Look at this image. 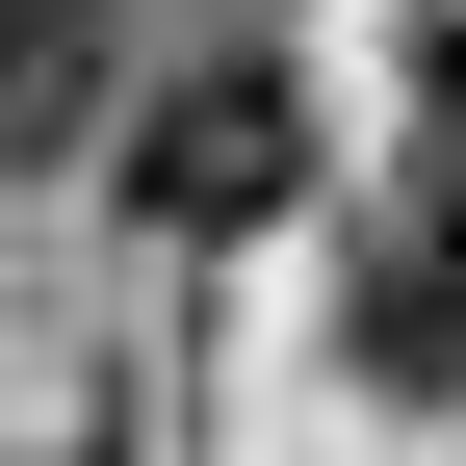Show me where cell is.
<instances>
[{"label":"cell","mask_w":466,"mask_h":466,"mask_svg":"<svg viewBox=\"0 0 466 466\" xmlns=\"http://www.w3.org/2000/svg\"><path fill=\"white\" fill-rule=\"evenodd\" d=\"M104 156H130L156 233H285V208H311V78H285V52H182Z\"/></svg>","instance_id":"obj_1"},{"label":"cell","mask_w":466,"mask_h":466,"mask_svg":"<svg viewBox=\"0 0 466 466\" xmlns=\"http://www.w3.org/2000/svg\"><path fill=\"white\" fill-rule=\"evenodd\" d=\"M337 337H363V389H415V415L466 389V182H415V208L363 233V285H337Z\"/></svg>","instance_id":"obj_2"},{"label":"cell","mask_w":466,"mask_h":466,"mask_svg":"<svg viewBox=\"0 0 466 466\" xmlns=\"http://www.w3.org/2000/svg\"><path fill=\"white\" fill-rule=\"evenodd\" d=\"M104 26H130V0H0V182H52V156L104 130Z\"/></svg>","instance_id":"obj_3"}]
</instances>
